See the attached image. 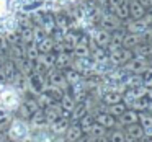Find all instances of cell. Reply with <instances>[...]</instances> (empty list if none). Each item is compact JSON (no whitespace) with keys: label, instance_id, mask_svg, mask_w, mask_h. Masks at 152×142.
<instances>
[{"label":"cell","instance_id":"obj_16","mask_svg":"<svg viewBox=\"0 0 152 142\" xmlns=\"http://www.w3.org/2000/svg\"><path fill=\"white\" fill-rule=\"evenodd\" d=\"M87 113H88V111H87V106L85 105H75V106H74V109L70 111V118L77 122L80 118H83Z\"/></svg>","mask_w":152,"mask_h":142},{"label":"cell","instance_id":"obj_19","mask_svg":"<svg viewBox=\"0 0 152 142\" xmlns=\"http://www.w3.org/2000/svg\"><path fill=\"white\" fill-rule=\"evenodd\" d=\"M141 80H142V85H145V87H152V69H151V70L145 69L144 72H142Z\"/></svg>","mask_w":152,"mask_h":142},{"label":"cell","instance_id":"obj_4","mask_svg":"<svg viewBox=\"0 0 152 142\" xmlns=\"http://www.w3.org/2000/svg\"><path fill=\"white\" fill-rule=\"evenodd\" d=\"M44 111V118H46V122L48 124H53V122H56L59 118H62L64 116V113H62V109H61V106L59 105H49V106H46V108L43 109Z\"/></svg>","mask_w":152,"mask_h":142},{"label":"cell","instance_id":"obj_10","mask_svg":"<svg viewBox=\"0 0 152 142\" xmlns=\"http://www.w3.org/2000/svg\"><path fill=\"white\" fill-rule=\"evenodd\" d=\"M128 69L132 72H144L147 69V62L144 57H136V59H129L128 62Z\"/></svg>","mask_w":152,"mask_h":142},{"label":"cell","instance_id":"obj_17","mask_svg":"<svg viewBox=\"0 0 152 142\" xmlns=\"http://www.w3.org/2000/svg\"><path fill=\"white\" fill-rule=\"evenodd\" d=\"M124 109H126V105L123 101H119V103H115V105H110L106 113H110V114L115 116V118H119V116L124 113Z\"/></svg>","mask_w":152,"mask_h":142},{"label":"cell","instance_id":"obj_1","mask_svg":"<svg viewBox=\"0 0 152 142\" xmlns=\"http://www.w3.org/2000/svg\"><path fill=\"white\" fill-rule=\"evenodd\" d=\"M31 126L26 119H12L10 126L7 127V135L10 142H28L31 137Z\"/></svg>","mask_w":152,"mask_h":142},{"label":"cell","instance_id":"obj_6","mask_svg":"<svg viewBox=\"0 0 152 142\" xmlns=\"http://www.w3.org/2000/svg\"><path fill=\"white\" fill-rule=\"evenodd\" d=\"M119 126H129V124H134V122H137L139 119V113L136 111V109H124V113H123L121 116H119Z\"/></svg>","mask_w":152,"mask_h":142},{"label":"cell","instance_id":"obj_12","mask_svg":"<svg viewBox=\"0 0 152 142\" xmlns=\"http://www.w3.org/2000/svg\"><path fill=\"white\" fill-rule=\"evenodd\" d=\"M123 100L121 93L118 92V90H108V92L103 95V103H106V105H115V103H119Z\"/></svg>","mask_w":152,"mask_h":142},{"label":"cell","instance_id":"obj_20","mask_svg":"<svg viewBox=\"0 0 152 142\" xmlns=\"http://www.w3.org/2000/svg\"><path fill=\"white\" fill-rule=\"evenodd\" d=\"M96 43L100 44V46H105V44L110 43V34L105 33V31H102V33L96 34Z\"/></svg>","mask_w":152,"mask_h":142},{"label":"cell","instance_id":"obj_3","mask_svg":"<svg viewBox=\"0 0 152 142\" xmlns=\"http://www.w3.org/2000/svg\"><path fill=\"white\" fill-rule=\"evenodd\" d=\"M56 134H53L51 131L41 127V129H34L31 131V137L28 142H56Z\"/></svg>","mask_w":152,"mask_h":142},{"label":"cell","instance_id":"obj_13","mask_svg":"<svg viewBox=\"0 0 152 142\" xmlns=\"http://www.w3.org/2000/svg\"><path fill=\"white\" fill-rule=\"evenodd\" d=\"M79 126H80V129H82V132L83 134H87L88 132V129L92 127V124L95 122V114H90V113H87L83 118H80L79 121Z\"/></svg>","mask_w":152,"mask_h":142},{"label":"cell","instance_id":"obj_23","mask_svg":"<svg viewBox=\"0 0 152 142\" xmlns=\"http://www.w3.org/2000/svg\"><path fill=\"white\" fill-rule=\"evenodd\" d=\"M80 79V77H79V74H77V72H69V74H67V75H66V82H77V80H79Z\"/></svg>","mask_w":152,"mask_h":142},{"label":"cell","instance_id":"obj_21","mask_svg":"<svg viewBox=\"0 0 152 142\" xmlns=\"http://www.w3.org/2000/svg\"><path fill=\"white\" fill-rule=\"evenodd\" d=\"M8 15V0H0V18Z\"/></svg>","mask_w":152,"mask_h":142},{"label":"cell","instance_id":"obj_18","mask_svg":"<svg viewBox=\"0 0 152 142\" xmlns=\"http://www.w3.org/2000/svg\"><path fill=\"white\" fill-rule=\"evenodd\" d=\"M12 116H10V113L8 111H0V131H5V129L10 126V122H12Z\"/></svg>","mask_w":152,"mask_h":142},{"label":"cell","instance_id":"obj_2","mask_svg":"<svg viewBox=\"0 0 152 142\" xmlns=\"http://www.w3.org/2000/svg\"><path fill=\"white\" fill-rule=\"evenodd\" d=\"M20 105H21V98L17 88H13V87H2L0 88V109L12 113Z\"/></svg>","mask_w":152,"mask_h":142},{"label":"cell","instance_id":"obj_15","mask_svg":"<svg viewBox=\"0 0 152 142\" xmlns=\"http://www.w3.org/2000/svg\"><path fill=\"white\" fill-rule=\"evenodd\" d=\"M106 137H108V142H126V134L123 129H113Z\"/></svg>","mask_w":152,"mask_h":142},{"label":"cell","instance_id":"obj_8","mask_svg":"<svg viewBox=\"0 0 152 142\" xmlns=\"http://www.w3.org/2000/svg\"><path fill=\"white\" fill-rule=\"evenodd\" d=\"M48 122H46V118H44V111L43 109H36V111L31 114V118H30V126H31V129H41V127H44Z\"/></svg>","mask_w":152,"mask_h":142},{"label":"cell","instance_id":"obj_11","mask_svg":"<svg viewBox=\"0 0 152 142\" xmlns=\"http://www.w3.org/2000/svg\"><path fill=\"white\" fill-rule=\"evenodd\" d=\"M77 103H75V100H74V96H70V95H64L62 98H61V109H62V113H64V116L69 113V116H70V111L74 109V106H75Z\"/></svg>","mask_w":152,"mask_h":142},{"label":"cell","instance_id":"obj_24","mask_svg":"<svg viewBox=\"0 0 152 142\" xmlns=\"http://www.w3.org/2000/svg\"><path fill=\"white\" fill-rule=\"evenodd\" d=\"M0 142H10L8 141V135L5 131H0Z\"/></svg>","mask_w":152,"mask_h":142},{"label":"cell","instance_id":"obj_9","mask_svg":"<svg viewBox=\"0 0 152 142\" xmlns=\"http://www.w3.org/2000/svg\"><path fill=\"white\" fill-rule=\"evenodd\" d=\"M124 134H126V137H129V139H134V141H139V139H141L142 135H144V129L141 127V124H139V122H134V124L126 126Z\"/></svg>","mask_w":152,"mask_h":142},{"label":"cell","instance_id":"obj_7","mask_svg":"<svg viewBox=\"0 0 152 142\" xmlns=\"http://www.w3.org/2000/svg\"><path fill=\"white\" fill-rule=\"evenodd\" d=\"M95 121L98 122V124H102L103 127L106 129H113L116 126V118L115 116H111L110 113H98V114L95 116Z\"/></svg>","mask_w":152,"mask_h":142},{"label":"cell","instance_id":"obj_22","mask_svg":"<svg viewBox=\"0 0 152 142\" xmlns=\"http://www.w3.org/2000/svg\"><path fill=\"white\" fill-rule=\"evenodd\" d=\"M136 43H137L136 33H134V34H129V36H126V38H124V46H126V47H132Z\"/></svg>","mask_w":152,"mask_h":142},{"label":"cell","instance_id":"obj_5","mask_svg":"<svg viewBox=\"0 0 152 142\" xmlns=\"http://www.w3.org/2000/svg\"><path fill=\"white\" fill-rule=\"evenodd\" d=\"M82 134L83 132H82V129H80L79 122H72V124H69L67 129L64 131V141L66 142H75Z\"/></svg>","mask_w":152,"mask_h":142},{"label":"cell","instance_id":"obj_14","mask_svg":"<svg viewBox=\"0 0 152 142\" xmlns=\"http://www.w3.org/2000/svg\"><path fill=\"white\" fill-rule=\"evenodd\" d=\"M49 80H51V85L53 87H57V88H64L66 87V77L61 72H51Z\"/></svg>","mask_w":152,"mask_h":142}]
</instances>
